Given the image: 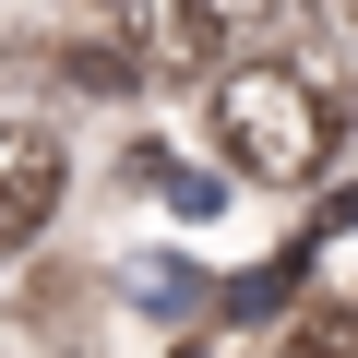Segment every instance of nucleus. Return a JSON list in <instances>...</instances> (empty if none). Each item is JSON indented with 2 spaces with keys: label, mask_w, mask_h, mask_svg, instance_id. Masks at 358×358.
Returning <instances> with one entry per match:
<instances>
[{
  "label": "nucleus",
  "mask_w": 358,
  "mask_h": 358,
  "mask_svg": "<svg viewBox=\"0 0 358 358\" xmlns=\"http://www.w3.org/2000/svg\"><path fill=\"white\" fill-rule=\"evenodd\" d=\"M334 131H346V108H334V84L310 60L263 48V60L215 72V143H227L239 179H263V192H310L334 167Z\"/></svg>",
  "instance_id": "obj_1"
},
{
  "label": "nucleus",
  "mask_w": 358,
  "mask_h": 358,
  "mask_svg": "<svg viewBox=\"0 0 358 358\" xmlns=\"http://www.w3.org/2000/svg\"><path fill=\"white\" fill-rule=\"evenodd\" d=\"M60 179H72L60 131H36V120H0V251H24V239L60 215Z\"/></svg>",
  "instance_id": "obj_2"
},
{
  "label": "nucleus",
  "mask_w": 358,
  "mask_h": 358,
  "mask_svg": "<svg viewBox=\"0 0 358 358\" xmlns=\"http://www.w3.org/2000/svg\"><path fill=\"white\" fill-rule=\"evenodd\" d=\"M131 167H143V192H167V203H179V215H215V203H227V192H215V179H192V167H179V155H167V143H143V155H131Z\"/></svg>",
  "instance_id": "obj_3"
},
{
  "label": "nucleus",
  "mask_w": 358,
  "mask_h": 358,
  "mask_svg": "<svg viewBox=\"0 0 358 358\" xmlns=\"http://www.w3.org/2000/svg\"><path fill=\"white\" fill-rule=\"evenodd\" d=\"M287 358H358V310H346V299H322V310H299V334H287Z\"/></svg>",
  "instance_id": "obj_4"
},
{
  "label": "nucleus",
  "mask_w": 358,
  "mask_h": 358,
  "mask_svg": "<svg viewBox=\"0 0 358 358\" xmlns=\"http://www.w3.org/2000/svg\"><path fill=\"white\" fill-rule=\"evenodd\" d=\"M131 299H143V310H192L203 275H192V263H167V275H131Z\"/></svg>",
  "instance_id": "obj_5"
},
{
  "label": "nucleus",
  "mask_w": 358,
  "mask_h": 358,
  "mask_svg": "<svg viewBox=\"0 0 358 358\" xmlns=\"http://www.w3.org/2000/svg\"><path fill=\"white\" fill-rule=\"evenodd\" d=\"M179 358H203V346H179Z\"/></svg>",
  "instance_id": "obj_6"
}]
</instances>
